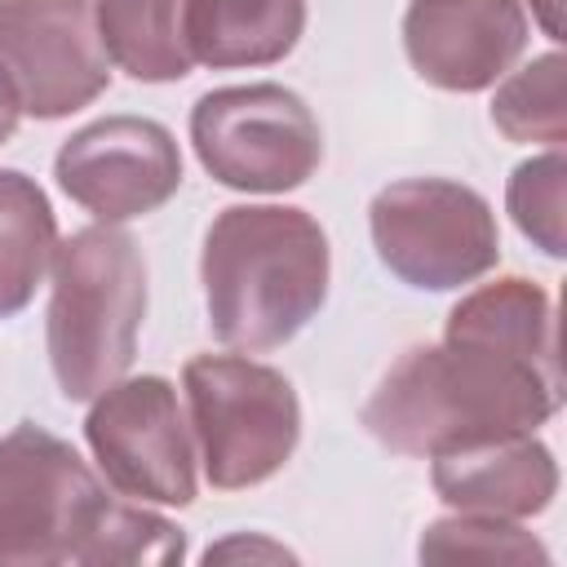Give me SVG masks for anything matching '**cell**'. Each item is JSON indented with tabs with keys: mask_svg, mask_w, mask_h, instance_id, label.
Segmentation results:
<instances>
[{
	"mask_svg": "<svg viewBox=\"0 0 567 567\" xmlns=\"http://www.w3.org/2000/svg\"><path fill=\"white\" fill-rule=\"evenodd\" d=\"M563 403V372L443 337L408 346L363 403L368 434L399 456H439L505 434H536Z\"/></svg>",
	"mask_w": 567,
	"mask_h": 567,
	"instance_id": "cell-1",
	"label": "cell"
},
{
	"mask_svg": "<svg viewBox=\"0 0 567 567\" xmlns=\"http://www.w3.org/2000/svg\"><path fill=\"white\" fill-rule=\"evenodd\" d=\"M332 248L306 208L230 204L199 252L208 328L221 346L266 354L292 341L328 301Z\"/></svg>",
	"mask_w": 567,
	"mask_h": 567,
	"instance_id": "cell-2",
	"label": "cell"
},
{
	"mask_svg": "<svg viewBox=\"0 0 567 567\" xmlns=\"http://www.w3.org/2000/svg\"><path fill=\"white\" fill-rule=\"evenodd\" d=\"M49 270V368L62 399L89 403L133 368L146 319V257L128 230L84 226L58 239Z\"/></svg>",
	"mask_w": 567,
	"mask_h": 567,
	"instance_id": "cell-3",
	"label": "cell"
},
{
	"mask_svg": "<svg viewBox=\"0 0 567 567\" xmlns=\"http://www.w3.org/2000/svg\"><path fill=\"white\" fill-rule=\"evenodd\" d=\"M120 501L106 496L89 461L35 421L0 439V563L89 567Z\"/></svg>",
	"mask_w": 567,
	"mask_h": 567,
	"instance_id": "cell-4",
	"label": "cell"
},
{
	"mask_svg": "<svg viewBox=\"0 0 567 567\" xmlns=\"http://www.w3.org/2000/svg\"><path fill=\"white\" fill-rule=\"evenodd\" d=\"M195 461L217 492H244L275 478L301 439L292 381L244 354H195L182 368Z\"/></svg>",
	"mask_w": 567,
	"mask_h": 567,
	"instance_id": "cell-5",
	"label": "cell"
},
{
	"mask_svg": "<svg viewBox=\"0 0 567 567\" xmlns=\"http://www.w3.org/2000/svg\"><path fill=\"white\" fill-rule=\"evenodd\" d=\"M368 230L381 266L421 292H452L501 261L492 204L447 177H403L372 195Z\"/></svg>",
	"mask_w": 567,
	"mask_h": 567,
	"instance_id": "cell-6",
	"label": "cell"
},
{
	"mask_svg": "<svg viewBox=\"0 0 567 567\" xmlns=\"http://www.w3.org/2000/svg\"><path fill=\"white\" fill-rule=\"evenodd\" d=\"M190 146L217 186L284 195L315 177L323 128L284 84H230L190 106Z\"/></svg>",
	"mask_w": 567,
	"mask_h": 567,
	"instance_id": "cell-7",
	"label": "cell"
},
{
	"mask_svg": "<svg viewBox=\"0 0 567 567\" xmlns=\"http://www.w3.org/2000/svg\"><path fill=\"white\" fill-rule=\"evenodd\" d=\"M84 439L120 496L177 509L195 501V434L173 381L120 377L93 399Z\"/></svg>",
	"mask_w": 567,
	"mask_h": 567,
	"instance_id": "cell-8",
	"label": "cell"
},
{
	"mask_svg": "<svg viewBox=\"0 0 567 567\" xmlns=\"http://www.w3.org/2000/svg\"><path fill=\"white\" fill-rule=\"evenodd\" d=\"M0 75L22 115L66 120L111 84L93 0H0Z\"/></svg>",
	"mask_w": 567,
	"mask_h": 567,
	"instance_id": "cell-9",
	"label": "cell"
},
{
	"mask_svg": "<svg viewBox=\"0 0 567 567\" xmlns=\"http://www.w3.org/2000/svg\"><path fill=\"white\" fill-rule=\"evenodd\" d=\"M53 177L89 217L120 226L164 208L182 190V151L159 120L106 115L58 146Z\"/></svg>",
	"mask_w": 567,
	"mask_h": 567,
	"instance_id": "cell-10",
	"label": "cell"
},
{
	"mask_svg": "<svg viewBox=\"0 0 567 567\" xmlns=\"http://www.w3.org/2000/svg\"><path fill=\"white\" fill-rule=\"evenodd\" d=\"M527 49L523 0H408L403 53L443 93H483Z\"/></svg>",
	"mask_w": 567,
	"mask_h": 567,
	"instance_id": "cell-11",
	"label": "cell"
},
{
	"mask_svg": "<svg viewBox=\"0 0 567 567\" xmlns=\"http://www.w3.org/2000/svg\"><path fill=\"white\" fill-rule=\"evenodd\" d=\"M430 483L443 505L456 514L487 518H532L545 514L558 496V461L536 434L483 439L430 456Z\"/></svg>",
	"mask_w": 567,
	"mask_h": 567,
	"instance_id": "cell-12",
	"label": "cell"
},
{
	"mask_svg": "<svg viewBox=\"0 0 567 567\" xmlns=\"http://www.w3.org/2000/svg\"><path fill=\"white\" fill-rule=\"evenodd\" d=\"M306 31V0H186L190 62L213 71L284 62Z\"/></svg>",
	"mask_w": 567,
	"mask_h": 567,
	"instance_id": "cell-13",
	"label": "cell"
},
{
	"mask_svg": "<svg viewBox=\"0 0 567 567\" xmlns=\"http://www.w3.org/2000/svg\"><path fill=\"white\" fill-rule=\"evenodd\" d=\"M443 337L478 341L492 350H505L514 359H527L536 368L558 372V323H554V297L523 275H505L496 284H483L465 292L447 323Z\"/></svg>",
	"mask_w": 567,
	"mask_h": 567,
	"instance_id": "cell-14",
	"label": "cell"
},
{
	"mask_svg": "<svg viewBox=\"0 0 567 567\" xmlns=\"http://www.w3.org/2000/svg\"><path fill=\"white\" fill-rule=\"evenodd\" d=\"M97 35L106 58L142 84H173L195 66L186 49V0H97Z\"/></svg>",
	"mask_w": 567,
	"mask_h": 567,
	"instance_id": "cell-15",
	"label": "cell"
},
{
	"mask_svg": "<svg viewBox=\"0 0 567 567\" xmlns=\"http://www.w3.org/2000/svg\"><path fill=\"white\" fill-rule=\"evenodd\" d=\"M58 248V217L35 177L0 168V319L31 306Z\"/></svg>",
	"mask_w": 567,
	"mask_h": 567,
	"instance_id": "cell-16",
	"label": "cell"
},
{
	"mask_svg": "<svg viewBox=\"0 0 567 567\" xmlns=\"http://www.w3.org/2000/svg\"><path fill=\"white\" fill-rule=\"evenodd\" d=\"M563 53L549 49L532 58L518 71H505L496 80L492 97V124L509 142H545L549 151H563L567 142V93H563Z\"/></svg>",
	"mask_w": 567,
	"mask_h": 567,
	"instance_id": "cell-17",
	"label": "cell"
},
{
	"mask_svg": "<svg viewBox=\"0 0 567 567\" xmlns=\"http://www.w3.org/2000/svg\"><path fill=\"white\" fill-rule=\"evenodd\" d=\"M425 563H549V549L518 527V518L452 514L421 532Z\"/></svg>",
	"mask_w": 567,
	"mask_h": 567,
	"instance_id": "cell-18",
	"label": "cell"
},
{
	"mask_svg": "<svg viewBox=\"0 0 567 567\" xmlns=\"http://www.w3.org/2000/svg\"><path fill=\"white\" fill-rule=\"evenodd\" d=\"M563 186H567V159L563 151H545L523 159L509 182H505V208L514 217V226L523 230V239H532L545 257H563L567 252V235H563Z\"/></svg>",
	"mask_w": 567,
	"mask_h": 567,
	"instance_id": "cell-19",
	"label": "cell"
},
{
	"mask_svg": "<svg viewBox=\"0 0 567 567\" xmlns=\"http://www.w3.org/2000/svg\"><path fill=\"white\" fill-rule=\"evenodd\" d=\"M226 558H270V563H284L292 554L284 545H270V540H257V536H230V540L204 549V563H226Z\"/></svg>",
	"mask_w": 567,
	"mask_h": 567,
	"instance_id": "cell-20",
	"label": "cell"
},
{
	"mask_svg": "<svg viewBox=\"0 0 567 567\" xmlns=\"http://www.w3.org/2000/svg\"><path fill=\"white\" fill-rule=\"evenodd\" d=\"M532 18L549 40H563V0H532Z\"/></svg>",
	"mask_w": 567,
	"mask_h": 567,
	"instance_id": "cell-21",
	"label": "cell"
},
{
	"mask_svg": "<svg viewBox=\"0 0 567 567\" xmlns=\"http://www.w3.org/2000/svg\"><path fill=\"white\" fill-rule=\"evenodd\" d=\"M18 115H22V106H18L13 89H9V80L0 75V146L13 137V128H18Z\"/></svg>",
	"mask_w": 567,
	"mask_h": 567,
	"instance_id": "cell-22",
	"label": "cell"
}]
</instances>
